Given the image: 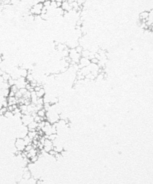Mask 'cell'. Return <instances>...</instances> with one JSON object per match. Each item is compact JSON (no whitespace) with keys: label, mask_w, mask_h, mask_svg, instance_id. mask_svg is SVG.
<instances>
[]
</instances>
